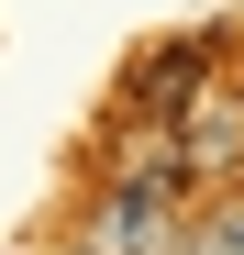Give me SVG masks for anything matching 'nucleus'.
<instances>
[{
  "label": "nucleus",
  "mask_w": 244,
  "mask_h": 255,
  "mask_svg": "<svg viewBox=\"0 0 244 255\" xmlns=\"http://www.w3.org/2000/svg\"><path fill=\"white\" fill-rule=\"evenodd\" d=\"M178 189L189 178H100V200L78 211V255H178Z\"/></svg>",
  "instance_id": "f257e3e1"
},
{
  "label": "nucleus",
  "mask_w": 244,
  "mask_h": 255,
  "mask_svg": "<svg viewBox=\"0 0 244 255\" xmlns=\"http://www.w3.org/2000/svg\"><path fill=\"white\" fill-rule=\"evenodd\" d=\"M200 89H211V33H189V45H155V56H133L122 67V122H178L200 111Z\"/></svg>",
  "instance_id": "f03ea898"
},
{
  "label": "nucleus",
  "mask_w": 244,
  "mask_h": 255,
  "mask_svg": "<svg viewBox=\"0 0 244 255\" xmlns=\"http://www.w3.org/2000/svg\"><path fill=\"white\" fill-rule=\"evenodd\" d=\"M178 255H244V189H222L211 211H200V233H189Z\"/></svg>",
  "instance_id": "7ed1b4c3"
}]
</instances>
